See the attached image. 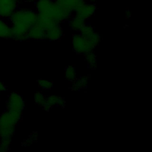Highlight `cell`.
I'll list each match as a JSON object with an SVG mask.
<instances>
[{"label": "cell", "mask_w": 152, "mask_h": 152, "mask_svg": "<svg viewBox=\"0 0 152 152\" xmlns=\"http://www.w3.org/2000/svg\"><path fill=\"white\" fill-rule=\"evenodd\" d=\"M37 15L35 10L20 6L8 20L12 28V39L20 42L28 40L27 32L36 24Z\"/></svg>", "instance_id": "6da1fadb"}, {"label": "cell", "mask_w": 152, "mask_h": 152, "mask_svg": "<svg viewBox=\"0 0 152 152\" xmlns=\"http://www.w3.org/2000/svg\"><path fill=\"white\" fill-rule=\"evenodd\" d=\"M33 4L38 14L50 17L58 24L67 21L73 15L72 11L61 7L55 0H36Z\"/></svg>", "instance_id": "7a4b0ae2"}, {"label": "cell", "mask_w": 152, "mask_h": 152, "mask_svg": "<svg viewBox=\"0 0 152 152\" xmlns=\"http://www.w3.org/2000/svg\"><path fill=\"white\" fill-rule=\"evenodd\" d=\"M23 112L5 109L0 115V138H12L22 118Z\"/></svg>", "instance_id": "3957f363"}, {"label": "cell", "mask_w": 152, "mask_h": 152, "mask_svg": "<svg viewBox=\"0 0 152 152\" xmlns=\"http://www.w3.org/2000/svg\"><path fill=\"white\" fill-rule=\"evenodd\" d=\"M71 45L73 50L79 55H85L89 52L93 51L95 49L88 40L83 37L79 33L72 35Z\"/></svg>", "instance_id": "277c9868"}, {"label": "cell", "mask_w": 152, "mask_h": 152, "mask_svg": "<svg viewBox=\"0 0 152 152\" xmlns=\"http://www.w3.org/2000/svg\"><path fill=\"white\" fill-rule=\"evenodd\" d=\"M25 107V102L22 96L17 92L10 93L6 100L5 109L23 112Z\"/></svg>", "instance_id": "5b68a950"}, {"label": "cell", "mask_w": 152, "mask_h": 152, "mask_svg": "<svg viewBox=\"0 0 152 152\" xmlns=\"http://www.w3.org/2000/svg\"><path fill=\"white\" fill-rule=\"evenodd\" d=\"M97 6L96 4L85 1L74 10L73 15L86 21L95 14Z\"/></svg>", "instance_id": "8992f818"}, {"label": "cell", "mask_w": 152, "mask_h": 152, "mask_svg": "<svg viewBox=\"0 0 152 152\" xmlns=\"http://www.w3.org/2000/svg\"><path fill=\"white\" fill-rule=\"evenodd\" d=\"M21 3L20 0H0V17L8 20Z\"/></svg>", "instance_id": "52a82bcc"}, {"label": "cell", "mask_w": 152, "mask_h": 152, "mask_svg": "<svg viewBox=\"0 0 152 152\" xmlns=\"http://www.w3.org/2000/svg\"><path fill=\"white\" fill-rule=\"evenodd\" d=\"M64 35V30L61 24H56L45 31V39L49 41H56L61 39Z\"/></svg>", "instance_id": "ba28073f"}, {"label": "cell", "mask_w": 152, "mask_h": 152, "mask_svg": "<svg viewBox=\"0 0 152 152\" xmlns=\"http://www.w3.org/2000/svg\"><path fill=\"white\" fill-rule=\"evenodd\" d=\"M12 37V28L8 20L0 17V38L10 39Z\"/></svg>", "instance_id": "9c48e42d"}, {"label": "cell", "mask_w": 152, "mask_h": 152, "mask_svg": "<svg viewBox=\"0 0 152 152\" xmlns=\"http://www.w3.org/2000/svg\"><path fill=\"white\" fill-rule=\"evenodd\" d=\"M56 24L58 23H56V21L51 18L43 15L38 14L35 24L40 28H41L42 29H43V30L46 31L50 27H52V26H53L54 25H55Z\"/></svg>", "instance_id": "30bf717a"}, {"label": "cell", "mask_w": 152, "mask_h": 152, "mask_svg": "<svg viewBox=\"0 0 152 152\" xmlns=\"http://www.w3.org/2000/svg\"><path fill=\"white\" fill-rule=\"evenodd\" d=\"M28 39L42 40L45 39V31L34 24L32 26L27 32Z\"/></svg>", "instance_id": "8fae6325"}, {"label": "cell", "mask_w": 152, "mask_h": 152, "mask_svg": "<svg viewBox=\"0 0 152 152\" xmlns=\"http://www.w3.org/2000/svg\"><path fill=\"white\" fill-rule=\"evenodd\" d=\"M90 77L89 75L83 76L79 78H76L75 80L71 82V89L74 91H78L81 90L85 89L87 87Z\"/></svg>", "instance_id": "7c38bea8"}, {"label": "cell", "mask_w": 152, "mask_h": 152, "mask_svg": "<svg viewBox=\"0 0 152 152\" xmlns=\"http://www.w3.org/2000/svg\"><path fill=\"white\" fill-rule=\"evenodd\" d=\"M63 8L73 12L74 10L80 5L84 3L86 0H55Z\"/></svg>", "instance_id": "4fadbf2b"}, {"label": "cell", "mask_w": 152, "mask_h": 152, "mask_svg": "<svg viewBox=\"0 0 152 152\" xmlns=\"http://www.w3.org/2000/svg\"><path fill=\"white\" fill-rule=\"evenodd\" d=\"M69 28L75 32H79L86 21L80 17L72 15L67 21Z\"/></svg>", "instance_id": "5bb4252c"}, {"label": "cell", "mask_w": 152, "mask_h": 152, "mask_svg": "<svg viewBox=\"0 0 152 152\" xmlns=\"http://www.w3.org/2000/svg\"><path fill=\"white\" fill-rule=\"evenodd\" d=\"M84 55V59L88 66L91 69H95L97 66V56L93 51L89 52Z\"/></svg>", "instance_id": "9a60e30c"}, {"label": "cell", "mask_w": 152, "mask_h": 152, "mask_svg": "<svg viewBox=\"0 0 152 152\" xmlns=\"http://www.w3.org/2000/svg\"><path fill=\"white\" fill-rule=\"evenodd\" d=\"M94 32H96L95 28L93 26L88 23H86L81 30L79 31V33L86 39L90 37Z\"/></svg>", "instance_id": "2e32d148"}, {"label": "cell", "mask_w": 152, "mask_h": 152, "mask_svg": "<svg viewBox=\"0 0 152 152\" xmlns=\"http://www.w3.org/2000/svg\"><path fill=\"white\" fill-rule=\"evenodd\" d=\"M64 75L65 79L69 82H72L75 80L77 78V72L75 68L71 65L67 66L65 69Z\"/></svg>", "instance_id": "e0dca14e"}, {"label": "cell", "mask_w": 152, "mask_h": 152, "mask_svg": "<svg viewBox=\"0 0 152 152\" xmlns=\"http://www.w3.org/2000/svg\"><path fill=\"white\" fill-rule=\"evenodd\" d=\"M12 144L11 138L5 137L0 138V152H5L9 150Z\"/></svg>", "instance_id": "ac0fdd59"}, {"label": "cell", "mask_w": 152, "mask_h": 152, "mask_svg": "<svg viewBox=\"0 0 152 152\" xmlns=\"http://www.w3.org/2000/svg\"><path fill=\"white\" fill-rule=\"evenodd\" d=\"M37 81L39 87L43 90H49L53 87V83L50 80L39 78Z\"/></svg>", "instance_id": "d6986e66"}, {"label": "cell", "mask_w": 152, "mask_h": 152, "mask_svg": "<svg viewBox=\"0 0 152 152\" xmlns=\"http://www.w3.org/2000/svg\"><path fill=\"white\" fill-rule=\"evenodd\" d=\"M33 98L35 103L41 107L46 101V97L40 91H36L34 94Z\"/></svg>", "instance_id": "ffe728a7"}, {"label": "cell", "mask_w": 152, "mask_h": 152, "mask_svg": "<svg viewBox=\"0 0 152 152\" xmlns=\"http://www.w3.org/2000/svg\"><path fill=\"white\" fill-rule=\"evenodd\" d=\"M59 97V96H58L56 95L51 94L48 97H46V102L53 107V106H57Z\"/></svg>", "instance_id": "44dd1931"}, {"label": "cell", "mask_w": 152, "mask_h": 152, "mask_svg": "<svg viewBox=\"0 0 152 152\" xmlns=\"http://www.w3.org/2000/svg\"><path fill=\"white\" fill-rule=\"evenodd\" d=\"M34 141L29 136L26 139L24 140V141H23V145L24 146H30L31 144H33Z\"/></svg>", "instance_id": "7402d4cb"}, {"label": "cell", "mask_w": 152, "mask_h": 152, "mask_svg": "<svg viewBox=\"0 0 152 152\" xmlns=\"http://www.w3.org/2000/svg\"><path fill=\"white\" fill-rule=\"evenodd\" d=\"M57 106L60 107H64L66 106V100L64 97H59V99L58 101Z\"/></svg>", "instance_id": "603a6c76"}, {"label": "cell", "mask_w": 152, "mask_h": 152, "mask_svg": "<svg viewBox=\"0 0 152 152\" xmlns=\"http://www.w3.org/2000/svg\"><path fill=\"white\" fill-rule=\"evenodd\" d=\"M42 108L43 110H44L45 112H49L52 108V107L49 103H48L46 101V102L42 106Z\"/></svg>", "instance_id": "cb8c5ba5"}, {"label": "cell", "mask_w": 152, "mask_h": 152, "mask_svg": "<svg viewBox=\"0 0 152 152\" xmlns=\"http://www.w3.org/2000/svg\"><path fill=\"white\" fill-rule=\"evenodd\" d=\"M6 91H7V86L1 80H0V93L2 92H5Z\"/></svg>", "instance_id": "d4e9b609"}, {"label": "cell", "mask_w": 152, "mask_h": 152, "mask_svg": "<svg viewBox=\"0 0 152 152\" xmlns=\"http://www.w3.org/2000/svg\"><path fill=\"white\" fill-rule=\"evenodd\" d=\"M30 137L34 140V141H36L37 139V137H38V133L36 131H34V132H32V133L30 134Z\"/></svg>", "instance_id": "484cf974"}, {"label": "cell", "mask_w": 152, "mask_h": 152, "mask_svg": "<svg viewBox=\"0 0 152 152\" xmlns=\"http://www.w3.org/2000/svg\"><path fill=\"white\" fill-rule=\"evenodd\" d=\"M125 17L126 18H129L131 17V12L129 10H126L125 11Z\"/></svg>", "instance_id": "4316f807"}, {"label": "cell", "mask_w": 152, "mask_h": 152, "mask_svg": "<svg viewBox=\"0 0 152 152\" xmlns=\"http://www.w3.org/2000/svg\"><path fill=\"white\" fill-rule=\"evenodd\" d=\"M21 2H25V3H27V4H34V1L36 0H20Z\"/></svg>", "instance_id": "83f0119b"}, {"label": "cell", "mask_w": 152, "mask_h": 152, "mask_svg": "<svg viewBox=\"0 0 152 152\" xmlns=\"http://www.w3.org/2000/svg\"><path fill=\"white\" fill-rule=\"evenodd\" d=\"M86 1L88 2H91V3H94L96 4V2H97L99 0H86Z\"/></svg>", "instance_id": "f1b7e54d"}]
</instances>
